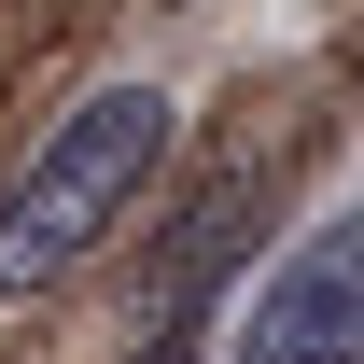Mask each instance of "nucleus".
I'll return each mask as SVG.
<instances>
[{
	"label": "nucleus",
	"instance_id": "obj_1",
	"mask_svg": "<svg viewBox=\"0 0 364 364\" xmlns=\"http://www.w3.org/2000/svg\"><path fill=\"white\" fill-rule=\"evenodd\" d=\"M154 168H168V85H98L85 112L28 154V182L0 196V294H56V280L140 210Z\"/></svg>",
	"mask_w": 364,
	"mask_h": 364
},
{
	"label": "nucleus",
	"instance_id": "obj_2",
	"mask_svg": "<svg viewBox=\"0 0 364 364\" xmlns=\"http://www.w3.org/2000/svg\"><path fill=\"white\" fill-rule=\"evenodd\" d=\"M225 364H364V210L309 225L267 267V294L238 309V350Z\"/></svg>",
	"mask_w": 364,
	"mask_h": 364
},
{
	"label": "nucleus",
	"instance_id": "obj_3",
	"mask_svg": "<svg viewBox=\"0 0 364 364\" xmlns=\"http://www.w3.org/2000/svg\"><path fill=\"white\" fill-rule=\"evenodd\" d=\"M238 252H252V182H196V196H182V225L154 238L140 294H127V364H182V350H196V336H210V294H225Z\"/></svg>",
	"mask_w": 364,
	"mask_h": 364
}]
</instances>
